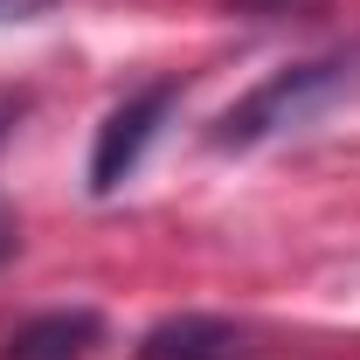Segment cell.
Here are the masks:
<instances>
[{
    "label": "cell",
    "instance_id": "obj_1",
    "mask_svg": "<svg viewBox=\"0 0 360 360\" xmlns=\"http://www.w3.org/2000/svg\"><path fill=\"white\" fill-rule=\"evenodd\" d=\"M347 90H354V63H347V56L284 63V70H270L250 97H236V104L222 111L215 146H264V139H277V132H291V125H305V118H319V111H326L333 97H347Z\"/></svg>",
    "mask_w": 360,
    "mask_h": 360
},
{
    "label": "cell",
    "instance_id": "obj_2",
    "mask_svg": "<svg viewBox=\"0 0 360 360\" xmlns=\"http://www.w3.org/2000/svg\"><path fill=\"white\" fill-rule=\"evenodd\" d=\"M174 111V84H153V90H132L104 125H97V146H90V194H118L125 180L139 174L146 146L160 132V118Z\"/></svg>",
    "mask_w": 360,
    "mask_h": 360
},
{
    "label": "cell",
    "instance_id": "obj_3",
    "mask_svg": "<svg viewBox=\"0 0 360 360\" xmlns=\"http://www.w3.org/2000/svg\"><path fill=\"white\" fill-rule=\"evenodd\" d=\"M97 347H104V319L90 305H63V312L21 319L0 340V360H90Z\"/></svg>",
    "mask_w": 360,
    "mask_h": 360
},
{
    "label": "cell",
    "instance_id": "obj_4",
    "mask_svg": "<svg viewBox=\"0 0 360 360\" xmlns=\"http://www.w3.org/2000/svg\"><path fill=\"white\" fill-rule=\"evenodd\" d=\"M139 360H236V326L229 319H208V312L160 319L139 340Z\"/></svg>",
    "mask_w": 360,
    "mask_h": 360
},
{
    "label": "cell",
    "instance_id": "obj_5",
    "mask_svg": "<svg viewBox=\"0 0 360 360\" xmlns=\"http://www.w3.org/2000/svg\"><path fill=\"white\" fill-rule=\"evenodd\" d=\"M14 118H21V97L0 90V146H7V132H14Z\"/></svg>",
    "mask_w": 360,
    "mask_h": 360
},
{
    "label": "cell",
    "instance_id": "obj_6",
    "mask_svg": "<svg viewBox=\"0 0 360 360\" xmlns=\"http://www.w3.org/2000/svg\"><path fill=\"white\" fill-rule=\"evenodd\" d=\"M49 0H0V21H21V14H42Z\"/></svg>",
    "mask_w": 360,
    "mask_h": 360
},
{
    "label": "cell",
    "instance_id": "obj_7",
    "mask_svg": "<svg viewBox=\"0 0 360 360\" xmlns=\"http://www.w3.org/2000/svg\"><path fill=\"white\" fill-rule=\"evenodd\" d=\"M236 7H257V14H277V7H298V0H236Z\"/></svg>",
    "mask_w": 360,
    "mask_h": 360
},
{
    "label": "cell",
    "instance_id": "obj_8",
    "mask_svg": "<svg viewBox=\"0 0 360 360\" xmlns=\"http://www.w3.org/2000/svg\"><path fill=\"white\" fill-rule=\"evenodd\" d=\"M7 250H14V222L0 215V257H7Z\"/></svg>",
    "mask_w": 360,
    "mask_h": 360
}]
</instances>
